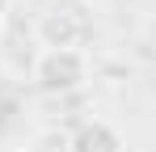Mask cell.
Here are the masks:
<instances>
[{
    "label": "cell",
    "instance_id": "5b68a950",
    "mask_svg": "<svg viewBox=\"0 0 156 152\" xmlns=\"http://www.w3.org/2000/svg\"><path fill=\"white\" fill-rule=\"evenodd\" d=\"M17 152H26V148H17Z\"/></svg>",
    "mask_w": 156,
    "mask_h": 152
},
{
    "label": "cell",
    "instance_id": "3957f363",
    "mask_svg": "<svg viewBox=\"0 0 156 152\" xmlns=\"http://www.w3.org/2000/svg\"><path fill=\"white\" fill-rule=\"evenodd\" d=\"M72 152H122V135L105 118H93L72 135Z\"/></svg>",
    "mask_w": 156,
    "mask_h": 152
},
{
    "label": "cell",
    "instance_id": "7a4b0ae2",
    "mask_svg": "<svg viewBox=\"0 0 156 152\" xmlns=\"http://www.w3.org/2000/svg\"><path fill=\"white\" fill-rule=\"evenodd\" d=\"M38 42H42V47H80V42H84V21H80L76 13H63V9L42 13Z\"/></svg>",
    "mask_w": 156,
    "mask_h": 152
},
{
    "label": "cell",
    "instance_id": "6da1fadb",
    "mask_svg": "<svg viewBox=\"0 0 156 152\" xmlns=\"http://www.w3.org/2000/svg\"><path fill=\"white\" fill-rule=\"evenodd\" d=\"M93 72L84 47H42L34 55V80L47 93H72L80 89Z\"/></svg>",
    "mask_w": 156,
    "mask_h": 152
},
{
    "label": "cell",
    "instance_id": "277c9868",
    "mask_svg": "<svg viewBox=\"0 0 156 152\" xmlns=\"http://www.w3.org/2000/svg\"><path fill=\"white\" fill-rule=\"evenodd\" d=\"M4 30H9V21H4V9H0V42H4Z\"/></svg>",
    "mask_w": 156,
    "mask_h": 152
}]
</instances>
